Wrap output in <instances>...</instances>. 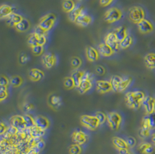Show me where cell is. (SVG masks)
I'll return each instance as SVG.
<instances>
[{
    "label": "cell",
    "instance_id": "obj_59",
    "mask_svg": "<svg viewBox=\"0 0 155 154\" xmlns=\"http://www.w3.org/2000/svg\"><path fill=\"white\" fill-rule=\"evenodd\" d=\"M78 1H81V0H78Z\"/></svg>",
    "mask_w": 155,
    "mask_h": 154
},
{
    "label": "cell",
    "instance_id": "obj_9",
    "mask_svg": "<svg viewBox=\"0 0 155 154\" xmlns=\"http://www.w3.org/2000/svg\"><path fill=\"white\" fill-rule=\"evenodd\" d=\"M138 29L142 34H148L154 30V25L153 23L147 19H145L137 24Z\"/></svg>",
    "mask_w": 155,
    "mask_h": 154
},
{
    "label": "cell",
    "instance_id": "obj_30",
    "mask_svg": "<svg viewBox=\"0 0 155 154\" xmlns=\"http://www.w3.org/2000/svg\"><path fill=\"white\" fill-rule=\"evenodd\" d=\"M114 33L115 35H116V37L119 42H120L123 39H124L126 37V36L128 34L127 28L123 26H121L117 27L115 30Z\"/></svg>",
    "mask_w": 155,
    "mask_h": 154
},
{
    "label": "cell",
    "instance_id": "obj_53",
    "mask_svg": "<svg viewBox=\"0 0 155 154\" xmlns=\"http://www.w3.org/2000/svg\"><path fill=\"white\" fill-rule=\"evenodd\" d=\"M40 151L37 148L34 147L31 148L25 153L26 154H39Z\"/></svg>",
    "mask_w": 155,
    "mask_h": 154
},
{
    "label": "cell",
    "instance_id": "obj_51",
    "mask_svg": "<svg viewBox=\"0 0 155 154\" xmlns=\"http://www.w3.org/2000/svg\"><path fill=\"white\" fill-rule=\"evenodd\" d=\"M95 71H96L97 73H98L99 75H104L105 73V71H106L105 68L102 66H97V67L95 69Z\"/></svg>",
    "mask_w": 155,
    "mask_h": 154
},
{
    "label": "cell",
    "instance_id": "obj_32",
    "mask_svg": "<svg viewBox=\"0 0 155 154\" xmlns=\"http://www.w3.org/2000/svg\"><path fill=\"white\" fill-rule=\"evenodd\" d=\"M29 130L31 136L35 138H41L45 133V130H43L41 129L36 126L30 128Z\"/></svg>",
    "mask_w": 155,
    "mask_h": 154
},
{
    "label": "cell",
    "instance_id": "obj_4",
    "mask_svg": "<svg viewBox=\"0 0 155 154\" xmlns=\"http://www.w3.org/2000/svg\"><path fill=\"white\" fill-rule=\"evenodd\" d=\"M123 12L120 9L112 7L107 9L104 14V20L108 23H114L122 18Z\"/></svg>",
    "mask_w": 155,
    "mask_h": 154
},
{
    "label": "cell",
    "instance_id": "obj_22",
    "mask_svg": "<svg viewBox=\"0 0 155 154\" xmlns=\"http://www.w3.org/2000/svg\"><path fill=\"white\" fill-rule=\"evenodd\" d=\"M23 18L21 14L14 12L8 18L5 20V21L8 26L15 27L19 23H20L23 20Z\"/></svg>",
    "mask_w": 155,
    "mask_h": 154
},
{
    "label": "cell",
    "instance_id": "obj_21",
    "mask_svg": "<svg viewBox=\"0 0 155 154\" xmlns=\"http://www.w3.org/2000/svg\"><path fill=\"white\" fill-rule=\"evenodd\" d=\"M14 9L11 5L2 4L0 7V18L1 19L6 20L8 18L14 13Z\"/></svg>",
    "mask_w": 155,
    "mask_h": 154
},
{
    "label": "cell",
    "instance_id": "obj_45",
    "mask_svg": "<svg viewBox=\"0 0 155 154\" xmlns=\"http://www.w3.org/2000/svg\"><path fill=\"white\" fill-rule=\"evenodd\" d=\"M148 115V120H149V123L150 126L151 127L152 130H155V113H153L150 115Z\"/></svg>",
    "mask_w": 155,
    "mask_h": 154
},
{
    "label": "cell",
    "instance_id": "obj_20",
    "mask_svg": "<svg viewBox=\"0 0 155 154\" xmlns=\"http://www.w3.org/2000/svg\"><path fill=\"white\" fill-rule=\"evenodd\" d=\"M35 126H37L38 127L41 129L42 130L45 131L50 126L49 120L46 117L41 115L37 116L35 118Z\"/></svg>",
    "mask_w": 155,
    "mask_h": 154
},
{
    "label": "cell",
    "instance_id": "obj_54",
    "mask_svg": "<svg viewBox=\"0 0 155 154\" xmlns=\"http://www.w3.org/2000/svg\"><path fill=\"white\" fill-rule=\"evenodd\" d=\"M28 60H29L28 56H27L25 54L22 55L20 57V62L22 64H25V63H27L28 62Z\"/></svg>",
    "mask_w": 155,
    "mask_h": 154
},
{
    "label": "cell",
    "instance_id": "obj_57",
    "mask_svg": "<svg viewBox=\"0 0 155 154\" xmlns=\"http://www.w3.org/2000/svg\"><path fill=\"white\" fill-rule=\"evenodd\" d=\"M130 154V152H128V153H127V154Z\"/></svg>",
    "mask_w": 155,
    "mask_h": 154
},
{
    "label": "cell",
    "instance_id": "obj_16",
    "mask_svg": "<svg viewBox=\"0 0 155 154\" xmlns=\"http://www.w3.org/2000/svg\"><path fill=\"white\" fill-rule=\"evenodd\" d=\"M92 21V19L90 15L86 14L84 13V12H83L76 19L74 23L77 24L78 26H80L81 27H85L90 25Z\"/></svg>",
    "mask_w": 155,
    "mask_h": 154
},
{
    "label": "cell",
    "instance_id": "obj_37",
    "mask_svg": "<svg viewBox=\"0 0 155 154\" xmlns=\"http://www.w3.org/2000/svg\"><path fill=\"white\" fill-rule=\"evenodd\" d=\"M23 79L21 77L15 75L10 78V84L14 88H18L23 84Z\"/></svg>",
    "mask_w": 155,
    "mask_h": 154
},
{
    "label": "cell",
    "instance_id": "obj_24",
    "mask_svg": "<svg viewBox=\"0 0 155 154\" xmlns=\"http://www.w3.org/2000/svg\"><path fill=\"white\" fill-rule=\"evenodd\" d=\"M99 53L104 57H110L113 55L114 52L105 42L101 43L98 46Z\"/></svg>",
    "mask_w": 155,
    "mask_h": 154
},
{
    "label": "cell",
    "instance_id": "obj_29",
    "mask_svg": "<svg viewBox=\"0 0 155 154\" xmlns=\"http://www.w3.org/2000/svg\"><path fill=\"white\" fill-rule=\"evenodd\" d=\"M133 43V38L129 33L126 37L120 42V48L121 49H128Z\"/></svg>",
    "mask_w": 155,
    "mask_h": 154
},
{
    "label": "cell",
    "instance_id": "obj_8",
    "mask_svg": "<svg viewBox=\"0 0 155 154\" xmlns=\"http://www.w3.org/2000/svg\"><path fill=\"white\" fill-rule=\"evenodd\" d=\"M47 42V38L45 35L38 34L35 33L31 34L28 37V42L31 47L36 45H42L44 46Z\"/></svg>",
    "mask_w": 155,
    "mask_h": 154
},
{
    "label": "cell",
    "instance_id": "obj_48",
    "mask_svg": "<svg viewBox=\"0 0 155 154\" xmlns=\"http://www.w3.org/2000/svg\"><path fill=\"white\" fill-rule=\"evenodd\" d=\"M23 109L25 112H30L35 109V106L32 103H24V104L23 105Z\"/></svg>",
    "mask_w": 155,
    "mask_h": 154
},
{
    "label": "cell",
    "instance_id": "obj_50",
    "mask_svg": "<svg viewBox=\"0 0 155 154\" xmlns=\"http://www.w3.org/2000/svg\"><path fill=\"white\" fill-rule=\"evenodd\" d=\"M114 0H99V4L102 7H106L110 5Z\"/></svg>",
    "mask_w": 155,
    "mask_h": 154
},
{
    "label": "cell",
    "instance_id": "obj_7",
    "mask_svg": "<svg viewBox=\"0 0 155 154\" xmlns=\"http://www.w3.org/2000/svg\"><path fill=\"white\" fill-rule=\"evenodd\" d=\"M122 118L118 112H110L107 115V122L113 130H117L120 127Z\"/></svg>",
    "mask_w": 155,
    "mask_h": 154
},
{
    "label": "cell",
    "instance_id": "obj_11",
    "mask_svg": "<svg viewBox=\"0 0 155 154\" xmlns=\"http://www.w3.org/2000/svg\"><path fill=\"white\" fill-rule=\"evenodd\" d=\"M142 105H143L147 115H150L155 112V100L154 98L149 96H146L142 101Z\"/></svg>",
    "mask_w": 155,
    "mask_h": 154
},
{
    "label": "cell",
    "instance_id": "obj_19",
    "mask_svg": "<svg viewBox=\"0 0 155 154\" xmlns=\"http://www.w3.org/2000/svg\"><path fill=\"white\" fill-rule=\"evenodd\" d=\"M87 59L91 62H94L98 60L99 53L98 50L92 47H88L85 50Z\"/></svg>",
    "mask_w": 155,
    "mask_h": 154
},
{
    "label": "cell",
    "instance_id": "obj_31",
    "mask_svg": "<svg viewBox=\"0 0 155 154\" xmlns=\"http://www.w3.org/2000/svg\"><path fill=\"white\" fill-rule=\"evenodd\" d=\"M84 12V9L82 7H76L75 8L69 13V19L71 22L74 23L78 17Z\"/></svg>",
    "mask_w": 155,
    "mask_h": 154
},
{
    "label": "cell",
    "instance_id": "obj_47",
    "mask_svg": "<svg viewBox=\"0 0 155 154\" xmlns=\"http://www.w3.org/2000/svg\"><path fill=\"white\" fill-rule=\"evenodd\" d=\"M126 141L127 142V145L129 148H133L137 144V141L135 140V139L132 136L128 137Z\"/></svg>",
    "mask_w": 155,
    "mask_h": 154
},
{
    "label": "cell",
    "instance_id": "obj_10",
    "mask_svg": "<svg viewBox=\"0 0 155 154\" xmlns=\"http://www.w3.org/2000/svg\"><path fill=\"white\" fill-rule=\"evenodd\" d=\"M105 43L109 45L114 52L120 49V42L116 37L114 32H110L105 36L104 39Z\"/></svg>",
    "mask_w": 155,
    "mask_h": 154
},
{
    "label": "cell",
    "instance_id": "obj_28",
    "mask_svg": "<svg viewBox=\"0 0 155 154\" xmlns=\"http://www.w3.org/2000/svg\"><path fill=\"white\" fill-rule=\"evenodd\" d=\"M15 28L19 32H26L30 28V23L28 19L23 18V20L15 27Z\"/></svg>",
    "mask_w": 155,
    "mask_h": 154
},
{
    "label": "cell",
    "instance_id": "obj_39",
    "mask_svg": "<svg viewBox=\"0 0 155 154\" xmlns=\"http://www.w3.org/2000/svg\"><path fill=\"white\" fill-rule=\"evenodd\" d=\"M64 88L67 89H72L75 86L74 82L71 77H66L64 79Z\"/></svg>",
    "mask_w": 155,
    "mask_h": 154
},
{
    "label": "cell",
    "instance_id": "obj_58",
    "mask_svg": "<svg viewBox=\"0 0 155 154\" xmlns=\"http://www.w3.org/2000/svg\"><path fill=\"white\" fill-rule=\"evenodd\" d=\"M154 98H155V97H154Z\"/></svg>",
    "mask_w": 155,
    "mask_h": 154
},
{
    "label": "cell",
    "instance_id": "obj_25",
    "mask_svg": "<svg viewBox=\"0 0 155 154\" xmlns=\"http://www.w3.org/2000/svg\"><path fill=\"white\" fill-rule=\"evenodd\" d=\"M145 66L150 70H155V53L150 52L144 57Z\"/></svg>",
    "mask_w": 155,
    "mask_h": 154
},
{
    "label": "cell",
    "instance_id": "obj_43",
    "mask_svg": "<svg viewBox=\"0 0 155 154\" xmlns=\"http://www.w3.org/2000/svg\"><path fill=\"white\" fill-rule=\"evenodd\" d=\"M95 116L98 119L100 125L104 124L107 120V115H106L104 112L98 111L96 112Z\"/></svg>",
    "mask_w": 155,
    "mask_h": 154
},
{
    "label": "cell",
    "instance_id": "obj_1",
    "mask_svg": "<svg viewBox=\"0 0 155 154\" xmlns=\"http://www.w3.org/2000/svg\"><path fill=\"white\" fill-rule=\"evenodd\" d=\"M145 97V94L141 91H128L125 95L126 105L130 108L135 110H138Z\"/></svg>",
    "mask_w": 155,
    "mask_h": 154
},
{
    "label": "cell",
    "instance_id": "obj_42",
    "mask_svg": "<svg viewBox=\"0 0 155 154\" xmlns=\"http://www.w3.org/2000/svg\"><path fill=\"white\" fill-rule=\"evenodd\" d=\"M31 48L32 53L35 56H40L43 53L44 47L42 45H36Z\"/></svg>",
    "mask_w": 155,
    "mask_h": 154
},
{
    "label": "cell",
    "instance_id": "obj_14",
    "mask_svg": "<svg viewBox=\"0 0 155 154\" xmlns=\"http://www.w3.org/2000/svg\"><path fill=\"white\" fill-rule=\"evenodd\" d=\"M151 127L149 123L148 115L143 117L141 122V127L140 131V135L142 138H147L150 136L151 132Z\"/></svg>",
    "mask_w": 155,
    "mask_h": 154
},
{
    "label": "cell",
    "instance_id": "obj_60",
    "mask_svg": "<svg viewBox=\"0 0 155 154\" xmlns=\"http://www.w3.org/2000/svg\"></svg>",
    "mask_w": 155,
    "mask_h": 154
},
{
    "label": "cell",
    "instance_id": "obj_2",
    "mask_svg": "<svg viewBox=\"0 0 155 154\" xmlns=\"http://www.w3.org/2000/svg\"><path fill=\"white\" fill-rule=\"evenodd\" d=\"M146 17V12L145 9L140 6H134L130 8L128 11V18L130 20L135 24H138L139 22L145 19Z\"/></svg>",
    "mask_w": 155,
    "mask_h": 154
},
{
    "label": "cell",
    "instance_id": "obj_13",
    "mask_svg": "<svg viewBox=\"0 0 155 154\" xmlns=\"http://www.w3.org/2000/svg\"><path fill=\"white\" fill-rule=\"evenodd\" d=\"M42 63L44 66L47 69H50L52 68L57 62V57L52 53H47L42 57Z\"/></svg>",
    "mask_w": 155,
    "mask_h": 154
},
{
    "label": "cell",
    "instance_id": "obj_36",
    "mask_svg": "<svg viewBox=\"0 0 155 154\" xmlns=\"http://www.w3.org/2000/svg\"><path fill=\"white\" fill-rule=\"evenodd\" d=\"M23 117L25 120L26 128L30 129L35 126V118H33L30 115H29L28 114H26L23 115Z\"/></svg>",
    "mask_w": 155,
    "mask_h": 154
},
{
    "label": "cell",
    "instance_id": "obj_5",
    "mask_svg": "<svg viewBox=\"0 0 155 154\" xmlns=\"http://www.w3.org/2000/svg\"><path fill=\"white\" fill-rule=\"evenodd\" d=\"M80 122L83 126L91 130H96L100 125L98 119L95 116L84 115L80 118Z\"/></svg>",
    "mask_w": 155,
    "mask_h": 154
},
{
    "label": "cell",
    "instance_id": "obj_15",
    "mask_svg": "<svg viewBox=\"0 0 155 154\" xmlns=\"http://www.w3.org/2000/svg\"><path fill=\"white\" fill-rule=\"evenodd\" d=\"M71 137L74 144L80 146L84 144L87 140V136L81 130L74 131L72 134Z\"/></svg>",
    "mask_w": 155,
    "mask_h": 154
},
{
    "label": "cell",
    "instance_id": "obj_23",
    "mask_svg": "<svg viewBox=\"0 0 155 154\" xmlns=\"http://www.w3.org/2000/svg\"><path fill=\"white\" fill-rule=\"evenodd\" d=\"M44 77V72L38 69H32L29 71L28 77L33 82H37L42 79Z\"/></svg>",
    "mask_w": 155,
    "mask_h": 154
},
{
    "label": "cell",
    "instance_id": "obj_44",
    "mask_svg": "<svg viewBox=\"0 0 155 154\" xmlns=\"http://www.w3.org/2000/svg\"><path fill=\"white\" fill-rule=\"evenodd\" d=\"M8 87L0 86V101H2L7 98L8 96Z\"/></svg>",
    "mask_w": 155,
    "mask_h": 154
},
{
    "label": "cell",
    "instance_id": "obj_41",
    "mask_svg": "<svg viewBox=\"0 0 155 154\" xmlns=\"http://www.w3.org/2000/svg\"><path fill=\"white\" fill-rule=\"evenodd\" d=\"M81 152V148L80 145L76 144L71 146L69 148V154H80Z\"/></svg>",
    "mask_w": 155,
    "mask_h": 154
},
{
    "label": "cell",
    "instance_id": "obj_46",
    "mask_svg": "<svg viewBox=\"0 0 155 154\" xmlns=\"http://www.w3.org/2000/svg\"><path fill=\"white\" fill-rule=\"evenodd\" d=\"M10 84V79L4 75H1L0 78V86L8 87Z\"/></svg>",
    "mask_w": 155,
    "mask_h": 154
},
{
    "label": "cell",
    "instance_id": "obj_3",
    "mask_svg": "<svg viewBox=\"0 0 155 154\" xmlns=\"http://www.w3.org/2000/svg\"><path fill=\"white\" fill-rule=\"evenodd\" d=\"M57 21V17L54 14L49 13L42 16L40 19L38 26L47 33L54 27Z\"/></svg>",
    "mask_w": 155,
    "mask_h": 154
},
{
    "label": "cell",
    "instance_id": "obj_38",
    "mask_svg": "<svg viewBox=\"0 0 155 154\" xmlns=\"http://www.w3.org/2000/svg\"><path fill=\"white\" fill-rule=\"evenodd\" d=\"M81 64H82V61L80 59V58H79L78 57L74 56L71 58V65L74 70H78V69H79L81 67Z\"/></svg>",
    "mask_w": 155,
    "mask_h": 154
},
{
    "label": "cell",
    "instance_id": "obj_6",
    "mask_svg": "<svg viewBox=\"0 0 155 154\" xmlns=\"http://www.w3.org/2000/svg\"><path fill=\"white\" fill-rule=\"evenodd\" d=\"M92 75L90 72H84L81 82L78 87V91L80 94H84L90 91L92 87Z\"/></svg>",
    "mask_w": 155,
    "mask_h": 154
},
{
    "label": "cell",
    "instance_id": "obj_33",
    "mask_svg": "<svg viewBox=\"0 0 155 154\" xmlns=\"http://www.w3.org/2000/svg\"><path fill=\"white\" fill-rule=\"evenodd\" d=\"M76 7L75 2L73 0H64L62 2V9L64 12L70 13Z\"/></svg>",
    "mask_w": 155,
    "mask_h": 154
},
{
    "label": "cell",
    "instance_id": "obj_34",
    "mask_svg": "<svg viewBox=\"0 0 155 154\" xmlns=\"http://www.w3.org/2000/svg\"><path fill=\"white\" fill-rule=\"evenodd\" d=\"M132 82V78L131 77H126L124 78H123L121 82H120L118 92H123L125 91L128 86L131 85Z\"/></svg>",
    "mask_w": 155,
    "mask_h": 154
},
{
    "label": "cell",
    "instance_id": "obj_52",
    "mask_svg": "<svg viewBox=\"0 0 155 154\" xmlns=\"http://www.w3.org/2000/svg\"><path fill=\"white\" fill-rule=\"evenodd\" d=\"M8 127L5 125L2 122L0 124V135L2 136L5 133L7 132Z\"/></svg>",
    "mask_w": 155,
    "mask_h": 154
},
{
    "label": "cell",
    "instance_id": "obj_40",
    "mask_svg": "<svg viewBox=\"0 0 155 154\" xmlns=\"http://www.w3.org/2000/svg\"><path fill=\"white\" fill-rule=\"evenodd\" d=\"M50 103L52 106L58 108L62 104V99L58 96L54 95L51 97Z\"/></svg>",
    "mask_w": 155,
    "mask_h": 154
},
{
    "label": "cell",
    "instance_id": "obj_12",
    "mask_svg": "<svg viewBox=\"0 0 155 154\" xmlns=\"http://www.w3.org/2000/svg\"><path fill=\"white\" fill-rule=\"evenodd\" d=\"M10 124L11 126L16 128L19 132L23 131L26 129L23 117L21 115H16L13 116L10 119Z\"/></svg>",
    "mask_w": 155,
    "mask_h": 154
},
{
    "label": "cell",
    "instance_id": "obj_35",
    "mask_svg": "<svg viewBox=\"0 0 155 154\" xmlns=\"http://www.w3.org/2000/svg\"><path fill=\"white\" fill-rule=\"evenodd\" d=\"M123 78L119 76V75H114L112 77L110 82L112 85V91L115 92H118L119 86L120 85V82L122 80Z\"/></svg>",
    "mask_w": 155,
    "mask_h": 154
},
{
    "label": "cell",
    "instance_id": "obj_26",
    "mask_svg": "<svg viewBox=\"0 0 155 154\" xmlns=\"http://www.w3.org/2000/svg\"><path fill=\"white\" fill-rule=\"evenodd\" d=\"M113 145L118 150L121 149H128L129 147L127 145V142L126 140L119 137H113L112 140Z\"/></svg>",
    "mask_w": 155,
    "mask_h": 154
},
{
    "label": "cell",
    "instance_id": "obj_56",
    "mask_svg": "<svg viewBox=\"0 0 155 154\" xmlns=\"http://www.w3.org/2000/svg\"><path fill=\"white\" fill-rule=\"evenodd\" d=\"M151 141L152 144L155 147V133H153L151 136Z\"/></svg>",
    "mask_w": 155,
    "mask_h": 154
},
{
    "label": "cell",
    "instance_id": "obj_49",
    "mask_svg": "<svg viewBox=\"0 0 155 154\" xmlns=\"http://www.w3.org/2000/svg\"><path fill=\"white\" fill-rule=\"evenodd\" d=\"M45 146V144L44 141L41 139V138H40L37 141V142L35 144V147H37L41 151L44 148Z\"/></svg>",
    "mask_w": 155,
    "mask_h": 154
},
{
    "label": "cell",
    "instance_id": "obj_55",
    "mask_svg": "<svg viewBox=\"0 0 155 154\" xmlns=\"http://www.w3.org/2000/svg\"><path fill=\"white\" fill-rule=\"evenodd\" d=\"M129 152L128 149H121L119 150V154H126Z\"/></svg>",
    "mask_w": 155,
    "mask_h": 154
},
{
    "label": "cell",
    "instance_id": "obj_27",
    "mask_svg": "<svg viewBox=\"0 0 155 154\" xmlns=\"http://www.w3.org/2000/svg\"><path fill=\"white\" fill-rule=\"evenodd\" d=\"M84 72L78 70H75L71 74V77L72 78L76 88H78L81 82V81L84 76Z\"/></svg>",
    "mask_w": 155,
    "mask_h": 154
},
{
    "label": "cell",
    "instance_id": "obj_17",
    "mask_svg": "<svg viewBox=\"0 0 155 154\" xmlns=\"http://www.w3.org/2000/svg\"><path fill=\"white\" fill-rule=\"evenodd\" d=\"M96 88L97 91L101 93H106L112 91V85L110 81L99 80L96 82Z\"/></svg>",
    "mask_w": 155,
    "mask_h": 154
},
{
    "label": "cell",
    "instance_id": "obj_18",
    "mask_svg": "<svg viewBox=\"0 0 155 154\" xmlns=\"http://www.w3.org/2000/svg\"><path fill=\"white\" fill-rule=\"evenodd\" d=\"M138 150L142 154H153L155 151V147L151 143L142 142L138 147Z\"/></svg>",
    "mask_w": 155,
    "mask_h": 154
}]
</instances>
